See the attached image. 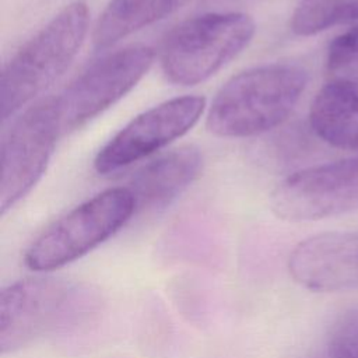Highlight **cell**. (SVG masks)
<instances>
[{
    "label": "cell",
    "mask_w": 358,
    "mask_h": 358,
    "mask_svg": "<svg viewBox=\"0 0 358 358\" xmlns=\"http://www.w3.org/2000/svg\"><path fill=\"white\" fill-rule=\"evenodd\" d=\"M306 81V71L294 63H270L243 70L220 88L206 126L210 133L227 138L263 134L291 115Z\"/></svg>",
    "instance_id": "obj_1"
},
{
    "label": "cell",
    "mask_w": 358,
    "mask_h": 358,
    "mask_svg": "<svg viewBox=\"0 0 358 358\" xmlns=\"http://www.w3.org/2000/svg\"><path fill=\"white\" fill-rule=\"evenodd\" d=\"M355 20L358 0H301L291 17V29L299 36H309Z\"/></svg>",
    "instance_id": "obj_14"
},
{
    "label": "cell",
    "mask_w": 358,
    "mask_h": 358,
    "mask_svg": "<svg viewBox=\"0 0 358 358\" xmlns=\"http://www.w3.org/2000/svg\"><path fill=\"white\" fill-rule=\"evenodd\" d=\"M309 123L327 144L358 152V92L327 83L310 105Z\"/></svg>",
    "instance_id": "obj_12"
},
{
    "label": "cell",
    "mask_w": 358,
    "mask_h": 358,
    "mask_svg": "<svg viewBox=\"0 0 358 358\" xmlns=\"http://www.w3.org/2000/svg\"><path fill=\"white\" fill-rule=\"evenodd\" d=\"M88 21L85 3H70L11 56L0 80L3 120L14 116L69 69L84 42Z\"/></svg>",
    "instance_id": "obj_2"
},
{
    "label": "cell",
    "mask_w": 358,
    "mask_h": 358,
    "mask_svg": "<svg viewBox=\"0 0 358 358\" xmlns=\"http://www.w3.org/2000/svg\"><path fill=\"white\" fill-rule=\"evenodd\" d=\"M330 358H358V309H350L334 323L329 338Z\"/></svg>",
    "instance_id": "obj_16"
},
{
    "label": "cell",
    "mask_w": 358,
    "mask_h": 358,
    "mask_svg": "<svg viewBox=\"0 0 358 358\" xmlns=\"http://www.w3.org/2000/svg\"><path fill=\"white\" fill-rule=\"evenodd\" d=\"M270 208L289 222L316 221L358 210V157L291 173L271 192Z\"/></svg>",
    "instance_id": "obj_7"
},
{
    "label": "cell",
    "mask_w": 358,
    "mask_h": 358,
    "mask_svg": "<svg viewBox=\"0 0 358 358\" xmlns=\"http://www.w3.org/2000/svg\"><path fill=\"white\" fill-rule=\"evenodd\" d=\"M255 21L245 13H207L176 25L164 39L159 63L176 85L206 81L252 41Z\"/></svg>",
    "instance_id": "obj_3"
},
{
    "label": "cell",
    "mask_w": 358,
    "mask_h": 358,
    "mask_svg": "<svg viewBox=\"0 0 358 358\" xmlns=\"http://www.w3.org/2000/svg\"><path fill=\"white\" fill-rule=\"evenodd\" d=\"M62 133L57 98H43L20 115L1 141L0 213L14 207L39 182Z\"/></svg>",
    "instance_id": "obj_6"
},
{
    "label": "cell",
    "mask_w": 358,
    "mask_h": 358,
    "mask_svg": "<svg viewBox=\"0 0 358 358\" xmlns=\"http://www.w3.org/2000/svg\"><path fill=\"white\" fill-rule=\"evenodd\" d=\"M190 0H110L94 28V43L109 48L171 15Z\"/></svg>",
    "instance_id": "obj_13"
},
{
    "label": "cell",
    "mask_w": 358,
    "mask_h": 358,
    "mask_svg": "<svg viewBox=\"0 0 358 358\" xmlns=\"http://www.w3.org/2000/svg\"><path fill=\"white\" fill-rule=\"evenodd\" d=\"M204 108L203 96L185 95L144 110L98 151L95 171L110 173L159 151L186 134L199 122Z\"/></svg>",
    "instance_id": "obj_9"
},
{
    "label": "cell",
    "mask_w": 358,
    "mask_h": 358,
    "mask_svg": "<svg viewBox=\"0 0 358 358\" xmlns=\"http://www.w3.org/2000/svg\"><path fill=\"white\" fill-rule=\"evenodd\" d=\"M154 62L145 45H130L91 64L57 96L62 133L76 130L112 106L144 77Z\"/></svg>",
    "instance_id": "obj_8"
},
{
    "label": "cell",
    "mask_w": 358,
    "mask_h": 358,
    "mask_svg": "<svg viewBox=\"0 0 358 358\" xmlns=\"http://www.w3.org/2000/svg\"><path fill=\"white\" fill-rule=\"evenodd\" d=\"M127 187L106 189L50 224L28 248L25 266L50 271L66 266L115 235L136 211Z\"/></svg>",
    "instance_id": "obj_4"
},
{
    "label": "cell",
    "mask_w": 358,
    "mask_h": 358,
    "mask_svg": "<svg viewBox=\"0 0 358 358\" xmlns=\"http://www.w3.org/2000/svg\"><path fill=\"white\" fill-rule=\"evenodd\" d=\"M84 292L60 278H25L0 291V351H18L81 313Z\"/></svg>",
    "instance_id": "obj_5"
},
{
    "label": "cell",
    "mask_w": 358,
    "mask_h": 358,
    "mask_svg": "<svg viewBox=\"0 0 358 358\" xmlns=\"http://www.w3.org/2000/svg\"><path fill=\"white\" fill-rule=\"evenodd\" d=\"M327 83L358 92V25L336 36L326 57Z\"/></svg>",
    "instance_id": "obj_15"
},
{
    "label": "cell",
    "mask_w": 358,
    "mask_h": 358,
    "mask_svg": "<svg viewBox=\"0 0 358 358\" xmlns=\"http://www.w3.org/2000/svg\"><path fill=\"white\" fill-rule=\"evenodd\" d=\"M201 166L200 150L194 145H182L143 165L130 178L127 189L137 208H164L194 182Z\"/></svg>",
    "instance_id": "obj_11"
},
{
    "label": "cell",
    "mask_w": 358,
    "mask_h": 358,
    "mask_svg": "<svg viewBox=\"0 0 358 358\" xmlns=\"http://www.w3.org/2000/svg\"><path fill=\"white\" fill-rule=\"evenodd\" d=\"M288 271L310 291H358V231L323 232L303 239L288 257Z\"/></svg>",
    "instance_id": "obj_10"
}]
</instances>
